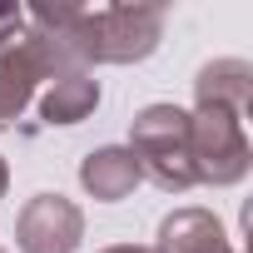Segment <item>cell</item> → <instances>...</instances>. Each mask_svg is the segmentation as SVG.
Listing matches in <instances>:
<instances>
[{
	"label": "cell",
	"instance_id": "4",
	"mask_svg": "<svg viewBox=\"0 0 253 253\" xmlns=\"http://www.w3.org/2000/svg\"><path fill=\"white\" fill-rule=\"evenodd\" d=\"M189 164L199 184H238L253 164L243 119L228 109H194L189 114Z\"/></svg>",
	"mask_w": 253,
	"mask_h": 253
},
{
	"label": "cell",
	"instance_id": "11",
	"mask_svg": "<svg viewBox=\"0 0 253 253\" xmlns=\"http://www.w3.org/2000/svg\"><path fill=\"white\" fill-rule=\"evenodd\" d=\"M99 253H154V248H139V243H114V248H99Z\"/></svg>",
	"mask_w": 253,
	"mask_h": 253
},
{
	"label": "cell",
	"instance_id": "10",
	"mask_svg": "<svg viewBox=\"0 0 253 253\" xmlns=\"http://www.w3.org/2000/svg\"><path fill=\"white\" fill-rule=\"evenodd\" d=\"M20 25H25V15H20L15 5H0V40H5L10 30H20Z\"/></svg>",
	"mask_w": 253,
	"mask_h": 253
},
{
	"label": "cell",
	"instance_id": "13",
	"mask_svg": "<svg viewBox=\"0 0 253 253\" xmlns=\"http://www.w3.org/2000/svg\"><path fill=\"white\" fill-rule=\"evenodd\" d=\"M0 253H5V248H0Z\"/></svg>",
	"mask_w": 253,
	"mask_h": 253
},
{
	"label": "cell",
	"instance_id": "1",
	"mask_svg": "<svg viewBox=\"0 0 253 253\" xmlns=\"http://www.w3.org/2000/svg\"><path fill=\"white\" fill-rule=\"evenodd\" d=\"M30 25L60 35L80 65H129V60L154 55L164 35V5H104V10L35 5Z\"/></svg>",
	"mask_w": 253,
	"mask_h": 253
},
{
	"label": "cell",
	"instance_id": "8",
	"mask_svg": "<svg viewBox=\"0 0 253 253\" xmlns=\"http://www.w3.org/2000/svg\"><path fill=\"white\" fill-rule=\"evenodd\" d=\"M80 184H84L99 204H114V199H124V194H134V184H139V164H134L129 149L104 144V149L84 154V164H80Z\"/></svg>",
	"mask_w": 253,
	"mask_h": 253
},
{
	"label": "cell",
	"instance_id": "3",
	"mask_svg": "<svg viewBox=\"0 0 253 253\" xmlns=\"http://www.w3.org/2000/svg\"><path fill=\"white\" fill-rule=\"evenodd\" d=\"M129 154L139 164V179L159 184L164 194L194 189V164H189V109L179 104H149L129 119Z\"/></svg>",
	"mask_w": 253,
	"mask_h": 253
},
{
	"label": "cell",
	"instance_id": "7",
	"mask_svg": "<svg viewBox=\"0 0 253 253\" xmlns=\"http://www.w3.org/2000/svg\"><path fill=\"white\" fill-rule=\"evenodd\" d=\"M154 253H233L223 223L209 209H174L159 223V243Z\"/></svg>",
	"mask_w": 253,
	"mask_h": 253
},
{
	"label": "cell",
	"instance_id": "5",
	"mask_svg": "<svg viewBox=\"0 0 253 253\" xmlns=\"http://www.w3.org/2000/svg\"><path fill=\"white\" fill-rule=\"evenodd\" d=\"M84 238V213L65 194H35L15 218L20 253H75Z\"/></svg>",
	"mask_w": 253,
	"mask_h": 253
},
{
	"label": "cell",
	"instance_id": "12",
	"mask_svg": "<svg viewBox=\"0 0 253 253\" xmlns=\"http://www.w3.org/2000/svg\"><path fill=\"white\" fill-rule=\"evenodd\" d=\"M5 184H10V174H5V159H0V199H5Z\"/></svg>",
	"mask_w": 253,
	"mask_h": 253
},
{
	"label": "cell",
	"instance_id": "2",
	"mask_svg": "<svg viewBox=\"0 0 253 253\" xmlns=\"http://www.w3.org/2000/svg\"><path fill=\"white\" fill-rule=\"evenodd\" d=\"M75 70H84V65L75 60V50L60 35H50L40 25L10 30L0 40V129H10L20 119V109L30 104L40 80H65Z\"/></svg>",
	"mask_w": 253,
	"mask_h": 253
},
{
	"label": "cell",
	"instance_id": "9",
	"mask_svg": "<svg viewBox=\"0 0 253 253\" xmlns=\"http://www.w3.org/2000/svg\"><path fill=\"white\" fill-rule=\"evenodd\" d=\"M94 104H99V80H89V70H75L65 80H50V89L40 99V114L50 124H80Z\"/></svg>",
	"mask_w": 253,
	"mask_h": 253
},
{
	"label": "cell",
	"instance_id": "6",
	"mask_svg": "<svg viewBox=\"0 0 253 253\" xmlns=\"http://www.w3.org/2000/svg\"><path fill=\"white\" fill-rule=\"evenodd\" d=\"M248 99H253V65L248 60H213L194 80V104L199 109H228V114L243 119Z\"/></svg>",
	"mask_w": 253,
	"mask_h": 253
}]
</instances>
